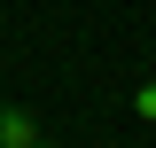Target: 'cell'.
Here are the masks:
<instances>
[{"mask_svg": "<svg viewBox=\"0 0 156 148\" xmlns=\"http://www.w3.org/2000/svg\"><path fill=\"white\" fill-rule=\"evenodd\" d=\"M39 140H47V125L23 101H0V148H39Z\"/></svg>", "mask_w": 156, "mask_h": 148, "instance_id": "1", "label": "cell"}, {"mask_svg": "<svg viewBox=\"0 0 156 148\" xmlns=\"http://www.w3.org/2000/svg\"><path fill=\"white\" fill-rule=\"evenodd\" d=\"M133 117H140V125H156V78H140V86H133Z\"/></svg>", "mask_w": 156, "mask_h": 148, "instance_id": "2", "label": "cell"}, {"mask_svg": "<svg viewBox=\"0 0 156 148\" xmlns=\"http://www.w3.org/2000/svg\"><path fill=\"white\" fill-rule=\"evenodd\" d=\"M39 148H55V140H39Z\"/></svg>", "mask_w": 156, "mask_h": 148, "instance_id": "3", "label": "cell"}]
</instances>
